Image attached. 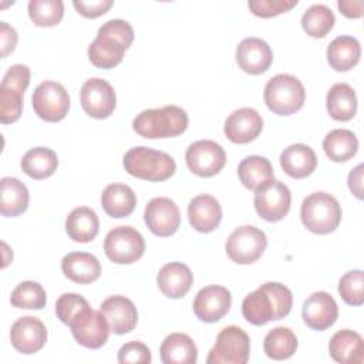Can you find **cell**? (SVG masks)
Returning a JSON list of instances; mask_svg holds the SVG:
<instances>
[{"instance_id": "8", "label": "cell", "mask_w": 364, "mask_h": 364, "mask_svg": "<svg viewBox=\"0 0 364 364\" xmlns=\"http://www.w3.org/2000/svg\"><path fill=\"white\" fill-rule=\"evenodd\" d=\"M75 341L87 348L102 347L111 333L107 318L101 311H95L87 303L67 323Z\"/></svg>"}, {"instance_id": "30", "label": "cell", "mask_w": 364, "mask_h": 364, "mask_svg": "<svg viewBox=\"0 0 364 364\" xmlns=\"http://www.w3.org/2000/svg\"><path fill=\"white\" fill-rule=\"evenodd\" d=\"M100 230L97 213L88 206H78L70 212L65 219V232L74 242L88 243Z\"/></svg>"}, {"instance_id": "31", "label": "cell", "mask_w": 364, "mask_h": 364, "mask_svg": "<svg viewBox=\"0 0 364 364\" xmlns=\"http://www.w3.org/2000/svg\"><path fill=\"white\" fill-rule=\"evenodd\" d=\"M101 205L108 216L127 218L135 209L136 196L128 185L109 183L101 195Z\"/></svg>"}, {"instance_id": "34", "label": "cell", "mask_w": 364, "mask_h": 364, "mask_svg": "<svg viewBox=\"0 0 364 364\" xmlns=\"http://www.w3.org/2000/svg\"><path fill=\"white\" fill-rule=\"evenodd\" d=\"M20 166L27 176L40 181L51 176L57 171L58 158L53 149L37 146L24 154Z\"/></svg>"}, {"instance_id": "3", "label": "cell", "mask_w": 364, "mask_h": 364, "mask_svg": "<svg viewBox=\"0 0 364 364\" xmlns=\"http://www.w3.org/2000/svg\"><path fill=\"white\" fill-rule=\"evenodd\" d=\"M188 124L189 118L183 108L165 105L139 112L132 121V128L144 138L156 139L178 136L186 131Z\"/></svg>"}, {"instance_id": "1", "label": "cell", "mask_w": 364, "mask_h": 364, "mask_svg": "<svg viewBox=\"0 0 364 364\" xmlns=\"http://www.w3.org/2000/svg\"><path fill=\"white\" fill-rule=\"evenodd\" d=\"M293 306L291 291L282 283L267 282L249 293L242 301V314L253 326L286 317Z\"/></svg>"}, {"instance_id": "47", "label": "cell", "mask_w": 364, "mask_h": 364, "mask_svg": "<svg viewBox=\"0 0 364 364\" xmlns=\"http://www.w3.org/2000/svg\"><path fill=\"white\" fill-rule=\"evenodd\" d=\"M338 10L348 18H360L363 16L364 3L361 0H338Z\"/></svg>"}, {"instance_id": "19", "label": "cell", "mask_w": 364, "mask_h": 364, "mask_svg": "<svg viewBox=\"0 0 364 364\" xmlns=\"http://www.w3.org/2000/svg\"><path fill=\"white\" fill-rule=\"evenodd\" d=\"M263 129V118L255 109L243 107L235 109L225 121V135L233 144H249L255 141Z\"/></svg>"}, {"instance_id": "40", "label": "cell", "mask_w": 364, "mask_h": 364, "mask_svg": "<svg viewBox=\"0 0 364 364\" xmlns=\"http://www.w3.org/2000/svg\"><path fill=\"white\" fill-rule=\"evenodd\" d=\"M28 16L38 27L57 26L64 16V3L61 0H30Z\"/></svg>"}, {"instance_id": "2", "label": "cell", "mask_w": 364, "mask_h": 364, "mask_svg": "<svg viewBox=\"0 0 364 364\" xmlns=\"http://www.w3.org/2000/svg\"><path fill=\"white\" fill-rule=\"evenodd\" d=\"M132 41L134 30L128 21L122 18L108 20L98 28L95 40L88 46V58L97 68H114L122 61Z\"/></svg>"}, {"instance_id": "18", "label": "cell", "mask_w": 364, "mask_h": 364, "mask_svg": "<svg viewBox=\"0 0 364 364\" xmlns=\"http://www.w3.org/2000/svg\"><path fill=\"white\" fill-rule=\"evenodd\" d=\"M10 341L18 353L34 354L44 347L47 341V328L37 317H20L11 326Z\"/></svg>"}, {"instance_id": "22", "label": "cell", "mask_w": 364, "mask_h": 364, "mask_svg": "<svg viewBox=\"0 0 364 364\" xmlns=\"http://www.w3.org/2000/svg\"><path fill=\"white\" fill-rule=\"evenodd\" d=\"M272 61V48L262 38L247 37L236 47V63L247 74L257 75L267 71Z\"/></svg>"}, {"instance_id": "7", "label": "cell", "mask_w": 364, "mask_h": 364, "mask_svg": "<svg viewBox=\"0 0 364 364\" xmlns=\"http://www.w3.org/2000/svg\"><path fill=\"white\" fill-rule=\"evenodd\" d=\"M30 68L24 64H13L0 84V121L16 122L23 112V94L30 84Z\"/></svg>"}, {"instance_id": "48", "label": "cell", "mask_w": 364, "mask_h": 364, "mask_svg": "<svg viewBox=\"0 0 364 364\" xmlns=\"http://www.w3.org/2000/svg\"><path fill=\"white\" fill-rule=\"evenodd\" d=\"M363 164L357 165L348 173V188L357 199H363Z\"/></svg>"}, {"instance_id": "41", "label": "cell", "mask_w": 364, "mask_h": 364, "mask_svg": "<svg viewBox=\"0 0 364 364\" xmlns=\"http://www.w3.org/2000/svg\"><path fill=\"white\" fill-rule=\"evenodd\" d=\"M338 293L350 306H361L364 303V273L363 270H350L341 276L338 282Z\"/></svg>"}, {"instance_id": "38", "label": "cell", "mask_w": 364, "mask_h": 364, "mask_svg": "<svg viewBox=\"0 0 364 364\" xmlns=\"http://www.w3.org/2000/svg\"><path fill=\"white\" fill-rule=\"evenodd\" d=\"M336 17L330 7L324 4L310 6L301 16L303 30L314 38L326 37L334 27Z\"/></svg>"}, {"instance_id": "33", "label": "cell", "mask_w": 364, "mask_h": 364, "mask_svg": "<svg viewBox=\"0 0 364 364\" xmlns=\"http://www.w3.org/2000/svg\"><path fill=\"white\" fill-rule=\"evenodd\" d=\"M326 107L336 121H350L357 112L355 91L346 82L334 84L326 95Z\"/></svg>"}, {"instance_id": "21", "label": "cell", "mask_w": 364, "mask_h": 364, "mask_svg": "<svg viewBox=\"0 0 364 364\" xmlns=\"http://www.w3.org/2000/svg\"><path fill=\"white\" fill-rule=\"evenodd\" d=\"M100 311L107 318L109 330L114 334H125L132 331L138 321L135 304L128 297L121 294L107 297L101 303Z\"/></svg>"}, {"instance_id": "32", "label": "cell", "mask_w": 364, "mask_h": 364, "mask_svg": "<svg viewBox=\"0 0 364 364\" xmlns=\"http://www.w3.org/2000/svg\"><path fill=\"white\" fill-rule=\"evenodd\" d=\"M161 360L165 364H195L198 348L193 340L183 333H172L161 344Z\"/></svg>"}, {"instance_id": "11", "label": "cell", "mask_w": 364, "mask_h": 364, "mask_svg": "<svg viewBox=\"0 0 364 364\" xmlns=\"http://www.w3.org/2000/svg\"><path fill=\"white\" fill-rule=\"evenodd\" d=\"M104 252L114 263L131 264L142 257L145 252V240L132 226H117L107 233Z\"/></svg>"}, {"instance_id": "9", "label": "cell", "mask_w": 364, "mask_h": 364, "mask_svg": "<svg viewBox=\"0 0 364 364\" xmlns=\"http://www.w3.org/2000/svg\"><path fill=\"white\" fill-rule=\"evenodd\" d=\"M250 354V338L237 326H228L218 334L210 348L208 364H246Z\"/></svg>"}, {"instance_id": "36", "label": "cell", "mask_w": 364, "mask_h": 364, "mask_svg": "<svg viewBox=\"0 0 364 364\" xmlns=\"http://www.w3.org/2000/svg\"><path fill=\"white\" fill-rule=\"evenodd\" d=\"M326 155L334 162L351 159L358 149V139L350 129H333L323 139Z\"/></svg>"}, {"instance_id": "5", "label": "cell", "mask_w": 364, "mask_h": 364, "mask_svg": "<svg viewBox=\"0 0 364 364\" xmlns=\"http://www.w3.org/2000/svg\"><path fill=\"white\" fill-rule=\"evenodd\" d=\"M303 225L316 235L334 232L341 222V206L327 192H314L304 198L300 209Z\"/></svg>"}, {"instance_id": "26", "label": "cell", "mask_w": 364, "mask_h": 364, "mask_svg": "<svg viewBox=\"0 0 364 364\" xmlns=\"http://www.w3.org/2000/svg\"><path fill=\"white\" fill-rule=\"evenodd\" d=\"M282 169L294 179L311 175L317 166V156L313 148L306 144H291L280 154Z\"/></svg>"}, {"instance_id": "24", "label": "cell", "mask_w": 364, "mask_h": 364, "mask_svg": "<svg viewBox=\"0 0 364 364\" xmlns=\"http://www.w3.org/2000/svg\"><path fill=\"white\" fill-rule=\"evenodd\" d=\"M156 283L166 297L181 299L191 290L193 284V273L186 264L181 262H171L159 269Z\"/></svg>"}, {"instance_id": "46", "label": "cell", "mask_w": 364, "mask_h": 364, "mask_svg": "<svg viewBox=\"0 0 364 364\" xmlns=\"http://www.w3.org/2000/svg\"><path fill=\"white\" fill-rule=\"evenodd\" d=\"M17 31L14 27L9 26L6 21H0V55L6 58L10 53L14 51L17 46Z\"/></svg>"}, {"instance_id": "4", "label": "cell", "mask_w": 364, "mask_h": 364, "mask_svg": "<svg viewBox=\"0 0 364 364\" xmlns=\"http://www.w3.org/2000/svg\"><path fill=\"white\" fill-rule=\"evenodd\" d=\"M124 168L135 178L161 182L175 173L176 164L166 152L148 146H134L124 155Z\"/></svg>"}, {"instance_id": "16", "label": "cell", "mask_w": 364, "mask_h": 364, "mask_svg": "<svg viewBox=\"0 0 364 364\" xmlns=\"http://www.w3.org/2000/svg\"><path fill=\"white\" fill-rule=\"evenodd\" d=\"M144 220L154 235L161 237L172 236L181 225L179 208L169 198H154L145 206Z\"/></svg>"}, {"instance_id": "39", "label": "cell", "mask_w": 364, "mask_h": 364, "mask_svg": "<svg viewBox=\"0 0 364 364\" xmlns=\"http://www.w3.org/2000/svg\"><path fill=\"white\" fill-rule=\"evenodd\" d=\"M10 303L17 309L41 310L47 303V294L43 286L37 282H21L11 291Z\"/></svg>"}, {"instance_id": "14", "label": "cell", "mask_w": 364, "mask_h": 364, "mask_svg": "<svg viewBox=\"0 0 364 364\" xmlns=\"http://www.w3.org/2000/svg\"><path fill=\"white\" fill-rule=\"evenodd\" d=\"M185 159L192 173L200 178H210L223 169L226 164V154L218 142L200 139L189 145Z\"/></svg>"}, {"instance_id": "17", "label": "cell", "mask_w": 364, "mask_h": 364, "mask_svg": "<svg viewBox=\"0 0 364 364\" xmlns=\"http://www.w3.org/2000/svg\"><path fill=\"white\" fill-rule=\"evenodd\" d=\"M230 304V291L223 286L212 284L198 291L193 300V311L200 321L216 323L228 314Z\"/></svg>"}, {"instance_id": "45", "label": "cell", "mask_w": 364, "mask_h": 364, "mask_svg": "<svg viewBox=\"0 0 364 364\" xmlns=\"http://www.w3.org/2000/svg\"><path fill=\"white\" fill-rule=\"evenodd\" d=\"M112 4H114L112 0H91V1L74 0L73 1V6L75 7V10L87 18H97L105 14L112 7Z\"/></svg>"}, {"instance_id": "27", "label": "cell", "mask_w": 364, "mask_h": 364, "mask_svg": "<svg viewBox=\"0 0 364 364\" xmlns=\"http://www.w3.org/2000/svg\"><path fill=\"white\" fill-rule=\"evenodd\" d=\"M328 351L333 360L340 364H361L364 361L363 337L348 328L340 330L331 337Z\"/></svg>"}, {"instance_id": "43", "label": "cell", "mask_w": 364, "mask_h": 364, "mask_svg": "<svg viewBox=\"0 0 364 364\" xmlns=\"http://www.w3.org/2000/svg\"><path fill=\"white\" fill-rule=\"evenodd\" d=\"M151 360L149 348L141 341L125 343L118 351V363L121 364H149Z\"/></svg>"}, {"instance_id": "25", "label": "cell", "mask_w": 364, "mask_h": 364, "mask_svg": "<svg viewBox=\"0 0 364 364\" xmlns=\"http://www.w3.org/2000/svg\"><path fill=\"white\" fill-rule=\"evenodd\" d=\"M61 270L67 279L80 284H90L101 274L98 259L87 252H71L61 260Z\"/></svg>"}, {"instance_id": "29", "label": "cell", "mask_w": 364, "mask_h": 364, "mask_svg": "<svg viewBox=\"0 0 364 364\" xmlns=\"http://www.w3.org/2000/svg\"><path fill=\"white\" fill-rule=\"evenodd\" d=\"M0 212L6 218H14L26 212L30 200L27 186L17 178L4 176L0 179Z\"/></svg>"}, {"instance_id": "37", "label": "cell", "mask_w": 364, "mask_h": 364, "mask_svg": "<svg viewBox=\"0 0 364 364\" xmlns=\"http://www.w3.org/2000/svg\"><path fill=\"white\" fill-rule=\"evenodd\" d=\"M263 348L269 358L287 360L297 350V337L287 327H274L264 336Z\"/></svg>"}, {"instance_id": "20", "label": "cell", "mask_w": 364, "mask_h": 364, "mask_svg": "<svg viewBox=\"0 0 364 364\" xmlns=\"http://www.w3.org/2000/svg\"><path fill=\"white\" fill-rule=\"evenodd\" d=\"M301 316L307 327L324 331L336 323L338 307L336 300L327 291H314L304 300Z\"/></svg>"}, {"instance_id": "15", "label": "cell", "mask_w": 364, "mask_h": 364, "mask_svg": "<svg viewBox=\"0 0 364 364\" xmlns=\"http://www.w3.org/2000/svg\"><path fill=\"white\" fill-rule=\"evenodd\" d=\"M80 101L84 112L92 118H108L117 105V97L112 85L98 77L87 80L80 91Z\"/></svg>"}, {"instance_id": "28", "label": "cell", "mask_w": 364, "mask_h": 364, "mask_svg": "<svg viewBox=\"0 0 364 364\" xmlns=\"http://www.w3.org/2000/svg\"><path fill=\"white\" fill-rule=\"evenodd\" d=\"M361 46L355 37L338 36L327 47V61L330 67L338 73H344L355 67L360 61Z\"/></svg>"}, {"instance_id": "42", "label": "cell", "mask_w": 364, "mask_h": 364, "mask_svg": "<svg viewBox=\"0 0 364 364\" xmlns=\"http://www.w3.org/2000/svg\"><path fill=\"white\" fill-rule=\"evenodd\" d=\"M297 6V0H252L247 3L249 10L263 18L286 13Z\"/></svg>"}, {"instance_id": "6", "label": "cell", "mask_w": 364, "mask_h": 364, "mask_svg": "<svg viewBox=\"0 0 364 364\" xmlns=\"http://www.w3.org/2000/svg\"><path fill=\"white\" fill-rule=\"evenodd\" d=\"M263 100L273 114L291 115L304 105L306 90L297 77L277 74L264 85Z\"/></svg>"}, {"instance_id": "10", "label": "cell", "mask_w": 364, "mask_h": 364, "mask_svg": "<svg viewBox=\"0 0 364 364\" xmlns=\"http://www.w3.org/2000/svg\"><path fill=\"white\" fill-rule=\"evenodd\" d=\"M266 233L252 225L236 228L225 243V250L229 259L237 264L255 263L266 250Z\"/></svg>"}, {"instance_id": "44", "label": "cell", "mask_w": 364, "mask_h": 364, "mask_svg": "<svg viewBox=\"0 0 364 364\" xmlns=\"http://www.w3.org/2000/svg\"><path fill=\"white\" fill-rule=\"evenodd\" d=\"M88 301L77 293H64L57 299L55 314L61 323L67 324L68 320Z\"/></svg>"}, {"instance_id": "23", "label": "cell", "mask_w": 364, "mask_h": 364, "mask_svg": "<svg viewBox=\"0 0 364 364\" xmlns=\"http://www.w3.org/2000/svg\"><path fill=\"white\" fill-rule=\"evenodd\" d=\"M188 219L195 230L200 233H210L222 220V208L216 198L202 193L189 202Z\"/></svg>"}, {"instance_id": "12", "label": "cell", "mask_w": 364, "mask_h": 364, "mask_svg": "<svg viewBox=\"0 0 364 364\" xmlns=\"http://www.w3.org/2000/svg\"><path fill=\"white\" fill-rule=\"evenodd\" d=\"M34 112L47 122H58L70 109V95L57 81H43L31 97Z\"/></svg>"}, {"instance_id": "13", "label": "cell", "mask_w": 364, "mask_h": 364, "mask_svg": "<svg viewBox=\"0 0 364 364\" xmlns=\"http://www.w3.org/2000/svg\"><path fill=\"white\" fill-rule=\"evenodd\" d=\"M255 209L267 222L282 220L290 210V189L280 181L272 179L255 191Z\"/></svg>"}, {"instance_id": "35", "label": "cell", "mask_w": 364, "mask_h": 364, "mask_svg": "<svg viewBox=\"0 0 364 364\" xmlns=\"http://www.w3.org/2000/svg\"><path fill=\"white\" fill-rule=\"evenodd\" d=\"M237 175L242 185L250 191H256L259 186L274 179L270 161L260 155H250L243 158L237 166Z\"/></svg>"}]
</instances>
